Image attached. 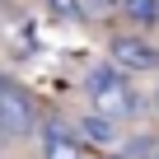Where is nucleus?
Masks as SVG:
<instances>
[{
	"instance_id": "f03ea898",
	"label": "nucleus",
	"mask_w": 159,
	"mask_h": 159,
	"mask_svg": "<svg viewBox=\"0 0 159 159\" xmlns=\"http://www.w3.org/2000/svg\"><path fill=\"white\" fill-rule=\"evenodd\" d=\"M0 131H5V140H24L38 131V103L33 94L19 84V80H10L5 70H0Z\"/></svg>"
},
{
	"instance_id": "0eeeda50",
	"label": "nucleus",
	"mask_w": 159,
	"mask_h": 159,
	"mask_svg": "<svg viewBox=\"0 0 159 159\" xmlns=\"http://www.w3.org/2000/svg\"><path fill=\"white\" fill-rule=\"evenodd\" d=\"M150 154H159L154 150V136H131L117 150H108V159H150Z\"/></svg>"
},
{
	"instance_id": "6e6552de",
	"label": "nucleus",
	"mask_w": 159,
	"mask_h": 159,
	"mask_svg": "<svg viewBox=\"0 0 159 159\" xmlns=\"http://www.w3.org/2000/svg\"><path fill=\"white\" fill-rule=\"evenodd\" d=\"M47 5H52L61 19H84V5H80V0H47Z\"/></svg>"
},
{
	"instance_id": "1a4fd4ad",
	"label": "nucleus",
	"mask_w": 159,
	"mask_h": 159,
	"mask_svg": "<svg viewBox=\"0 0 159 159\" xmlns=\"http://www.w3.org/2000/svg\"><path fill=\"white\" fill-rule=\"evenodd\" d=\"M150 103H154V108H159V84H154V94H150Z\"/></svg>"
},
{
	"instance_id": "39448f33",
	"label": "nucleus",
	"mask_w": 159,
	"mask_h": 159,
	"mask_svg": "<svg viewBox=\"0 0 159 159\" xmlns=\"http://www.w3.org/2000/svg\"><path fill=\"white\" fill-rule=\"evenodd\" d=\"M75 136H80V145L89 140V145H98V150H117V145H122L117 122H112V117H98V112H84V117H80Z\"/></svg>"
},
{
	"instance_id": "f257e3e1",
	"label": "nucleus",
	"mask_w": 159,
	"mask_h": 159,
	"mask_svg": "<svg viewBox=\"0 0 159 159\" xmlns=\"http://www.w3.org/2000/svg\"><path fill=\"white\" fill-rule=\"evenodd\" d=\"M84 94H89V112H98V117H112L117 126L122 122H131V117H140L145 108H150V98L131 84V80L108 61V66H94V70H84Z\"/></svg>"
},
{
	"instance_id": "20e7f679",
	"label": "nucleus",
	"mask_w": 159,
	"mask_h": 159,
	"mask_svg": "<svg viewBox=\"0 0 159 159\" xmlns=\"http://www.w3.org/2000/svg\"><path fill=\"white\" fill-rule=\"evenodd\" d=\"M38 145H42V159H84V145H80L75 126L61 117H47L38 126Z\"/></svg>"
},
{
	"instance_id": "7ed1b4c3",
	"label": "nucleus",
	"mask_w": 159,
	"mask_h": 159,
	"mask_svg": "<svg viewBox=\"0 0 159 159\" xmlns=\"http://www.w3.org/2000/svg\"><path fill=\"white\" fill-rule=\"evenodd\" d=\"M108 61L122 75H145V70H159V47L140 33H117L108 38Z\"/></svg>"
},
{
	"instance_id": "423d86ee",
	"label": "nucleus",
	"mask_w": 159,
	"mask_h": 159,
	"mask_svg": "<svg viewBox=\"0 0 159 159\" xmlns=\"http://www.w3.org/2000/svg\"><path fill=\"white\" fill-rule=\"evenodd\" d=\"M117 10H122L136 28H154V24H159V0H117Z\"/></svg>"
},
{
	"instance_id": "9d476101",
	"label": "nucleus",
	"mask_w": 159,
	"mask_h": 159,
	"mask_svg": "<svg viewBox=\"0 0 159 159\" xmlns=\"http://www.w3.org/2000/svg\"><path fill=\"white\" fill-rule=\"evenodd\" d=\"M0 145H10V140H5V131H0Z\"/></svg>"
},
{
	"instance_id": "9b49d317",
	"label": "nucleus",
	"mask_w": 159,
	"mask_h": 159,
	"mask_svg": "<svg viewBox=\"0 0 159 159\" xmlns=\"http://www.w3.org/2000/svg\"><path fill=\"white\" fill-rule=\"evenodd\" d=\"M150 159H159V154H150Z\"/></svg>"
}]
</instances>
